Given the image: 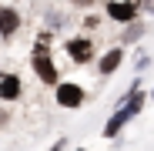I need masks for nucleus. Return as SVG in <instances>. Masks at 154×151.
<instances>
[{
    "mask_svg": "<svg viewBox=\"0 0 154 151\" xmlns=\"http://www.w3.org/2000/svg\"><path fill=\"white\" fill-rule=\"evenodd\" d=\"M121 61H124V50H121V47H114V50H107V54L100 57L97 71H100V74H114V71L121 67Z\"/></svg>",
    "mask_w": 154,
    "mask_h": 151,
    "instance_id": "7",
    "label": "nucleus"
},
{
    "mask_svg": "<svg viewBox=\"0 0 154 151\" xmlns=\"http://www.w3.org/2000/svg\"><path fill=\"white\" fill-rule=\"evenodd\" d=\"M137 10H141V0H111L107 4V14L114 20H121V24H134Z\"/></svg>",
    "mask_w": 154,
    "mask_h": 151,
    "instance_id": "1",
    "label": "nucleus"
},
{
    "mask_svg": "<svg viewBox=\"0 0 154 151\" xmlns=\"http://www.w3.org/2000/svg\"><path fill=\"white\" fill-rule=\"evenodd\" d=\"M57 104L60 108H81L84 104V91L77 84H57Z\"/></svg>",
    "mask_w": 154,
    "mask_h": 151,
    "instance_id": "3",
    "label": "nucleus"
},
{
    "mask_svg": "<svg viewBox=\"0 0 154 151\" xmlns=\"http://www.w3.org/2000/svg\"><path fill=\"white\" fill-rule=\"evenodd\" d=\"M141 34H144V27H141V24L134 20V24H131V27H127V30H124V40H127V44H137V40H141Z\"/></svg>",
    "mask_w": 154,
    "mask_h": 151,
    "instance_id": "9",
    "label": "nucleus"
},
{
    "mask_svg": "<svg viewBox=\"0 0 154 151\" xmlns=\"http://www.w3.org/2000/svg\"><path fill=\"white\" fill-rule=\"evenodd\" d=\"M144 7H147V10H151V14H154V0H147V4H144Z\"/></svg>",
    "mask_w": 154,
    "mask_h": 151,
    "instance_id": "11",
    "label": "nucleus"
},
{
    "mask_svg": "<svg viewBox=\"0 0 154 151\" xmlns=\"http://www.w3.org/2000/svg\"><path fill=\"white\" fill-rule=\"evenodd\" d=\"M20 94H23L20 77H17V74H10V71H4V74H0V101H17Z\"/></svg>",
    "mask_w": 154,
    "mask_h": 151,
    "instance_id": "4",
    "label": "nucleus"
},
{
    "mask_svg": "<svg viewBox=\"0 0 154 151\" xmlns=\"http://www.w3.org/2000/svg\"><path fill=\"white\" fill-rule=\"evenodd\" d=\"M64 144H67V141H57V144H54V148H50V151H64Z\"/></svg>",
    "mask_w": 154,
    "mask_h": 151,
    "instance_id": "10",
    "label": "nucleus"
},
{
    "mask_svg": "<svg viewBox=\"0 0 154 151\" xmlns=\"http://www.w3.org/2000/svg\"><path fill=\"white\" fill-rule=\"evenodd\" d=\"M151 97H154V91H151Z\"/></svg>",
    "mask_w": 154,
    "mask_h": 151,
    "instance_id": "12",
    "label": "nucleus"
},
{
    "mask_svg": "<svg viewBox=\"0 0 154 151\" xmlns=\"http://www.w3.org/2000/svg\"><path fill=\"white\" fill-rule=\"evenodd\" d=\"M124 124H127V118H124L121 111H114V114H111V121L104 124V138H114V134L124 128Z\"/></svg>",
    "mask_w": 154,
    "mask_h": 151,
    "instance_id": "8",
    "label": "nucleus"
},
{
    "mask_svg": "<svg viewBox=\"0 0 154 151\" xmlns=\"http://www.w3.org/2000/svg\"><path fill=\"white\" fill-rule=\"evenodd\" d=\"M20 27V17H17V10H10V7H0V37H14V30Z\"/></svg>",
    "mask_w": 154,
    "mask_h": 151,
    "instance_id": "6",
    "label": "nucleus"
},
{
    "mask_svg": "<svg viewBox=\"0 0 154 151\" xmlns=\"http://www.w3.org/2000/svg\"><path fill=\"white\" fill-rule=\"evenodd\" d=\"M34 71L44 84H57V67L50 61V54H34Z\"/></svg>",
    "mask_w": 154,
    "mask_h": 151,
    "instance_id": "5",
    "label": "nucleus"
},
{
    "mask_svg": "<svg viewBox=\"0 0 154 151\" xmlns=\"http://www.w3.org/2000/svg\"><path fill=\"white\" fill-rule=\"evenodd\" d=\"M67 54L74 57V64H87V61L94 57V40H91V37H74V40H67Z\"/></svg>",
    "mask_w": 154,
    "mask_h": 151,
    "instance_id": "2",
    "label": "nucleus"
}]
</instances>
